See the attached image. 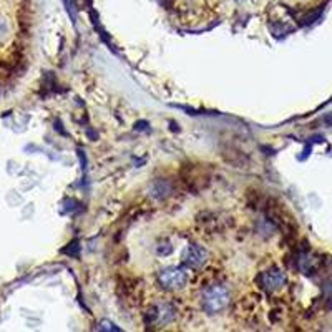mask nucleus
<instances>
[{
  "label": "nucleus",
  "mask_w": 332,
  "mask_h": 332,
  "mask_svg": "<svg viewBox=\"0 0 332 332\" xmlns=\"http://www.w3.org/2000/svg\"><path fill=\"white\" fill-rule=\"evenodd\" d=\"M208 258H209V254H208V251L204 249L203 246H199V244H191V246H188L186 247V251H184V254H183V263L186 264L188 267H193V269H196V267H201L203 264L208 261Z\"/></svg>",
  "instance_id": "obj_5"
},
{
  "label": "nucleus",
  "mask_w": 332,
  "mask_h": 332,
  "mask_svg": "<svg viewBox=\"0 0 332 332\" xmlns=\"http://www.w3.org/2000/svg\"><path fill=\"white\" fill-rule=\"evenodd\" d=\"M258 283L261 284V288L266 289L267 292H276L284 288L286 274H284V271H281V269L272 267V269H269V271H264L259 274Z\"/></svg>",
  "instance_id": "obj_4"
},
{
  "label": "nucleus",
  "mask_w": 332,
  "mask_h": 332,
  "mask_svg": "<svg viewBox=\"0 0 332 332\" xmlns=\"http://www.w3.org/2000/svg\"><path fill=\"white\" fill-rule=\"evenodd\" d=\"M176 319V308L171 302H158L150 309L146 322L151 326H166Z\"/></svg>",
  "instance_id": "obj_3"
},
{
  "label": "nucleus",
  "mask_w": 332,
  "mask_h": 332,
  "mask_svg": "<svg viewBox=\"0 0 332 332\" xmlns=\"http://www.w3.org/2000/svg\"><path fill=\"white\" fill-rule=\"evenodd\" d=\"M158 283L163 286L165 289H170V291H178V289H183L188 283V274L184 272L183 267H176V266H170L165 267L158 272Z\"/></svg>",
  "instance_id": "obj_2"
},
{
  "label": "nucleus",
  "mask_w": 332,
  "mask_h": 332,
  "mask_svg": "<svg viewBox=\"0 0 332 332\" xmlns=\"http://www.w3.org/2000/svg\"><path fill=\"white\" fill-rule=\"evenodd\" d=\"M98 329H102V331H116L118 332L120 331V327H116L113 322H108V321H102L100 322V327Z\"/></svg>",
  "instance_id": "obj_7"
},
{
  "label": "nucleus",
  "mask_w": 332,
  "mask_h": 332,
  "mask_svg": "<svg viewBox=\"0 0 332 332\" xmlns=\"http://www.w3.org/2000/svg\"><path fill=\"white\" fill-rule=\"evenodd\" d=\"M203 309L208 314H218L229 306V292L222 286H211L203 292Z\"/></svg>",
  "instance_id": "obj_1"
},
{
  "label": "nucleus",
  "mask_w": 332,
  "mask_h": 332,
  "mask_svg": "<svg viewBox=\"0 0 332 332\" xmlns=\"http://www.w3.org/2000/svg\"><path fill=\"white\" fill-rule=\"evenodd\" d=\"M173 195V183L168 179H156L151 184V196L156 199H166Z\"/></svg>",
  "instance_id": "obj_6"
}]
</instances>
